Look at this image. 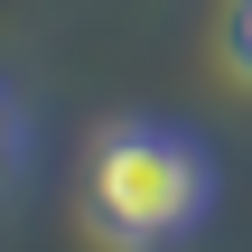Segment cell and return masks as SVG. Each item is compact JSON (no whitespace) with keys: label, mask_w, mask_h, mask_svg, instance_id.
Wrapping results in <instances>:
<instances>
[{"label":"cell","mask_w":252,"mask_h":252,"mask_svg":"<svg viewBox=\"0 0 252 252\" xmlns=\"http://www.w3.org/2000/svg\"><path fill=\"white\" fill-rule=\"evenodd\" d=\"M215 206V168L168 122H103L84 150V224L112 252H168Z\"/></svg>","instance_id":"cell-1"},{"label":"cell","mask_w":252,"mask_h":252,"mask_svg":"<svg viewBox=\"0 0 252 252\" xmlns=\"http://www.w3.org/2000/svg\"><path fill=\"white\" fill-rule=\"evenodd\" d=\"M224 65L252 84V0H224Z\"/></svg>","instance_id":"cell-2"},{"label":"cell","mask_w":252,"mask_h":252,"mask_svg":"<svg viewBox=\"0 0 252 252\" xmlns=\"http://www.w3.org/2000/svg\"><path fill=\"white\" fill-rule=\"evenodd\" d=\"M19 150H28V131H19V103L0 94V187L19 178Z\"/></svg>","instance_id":"cell-3"}]
</instances>
